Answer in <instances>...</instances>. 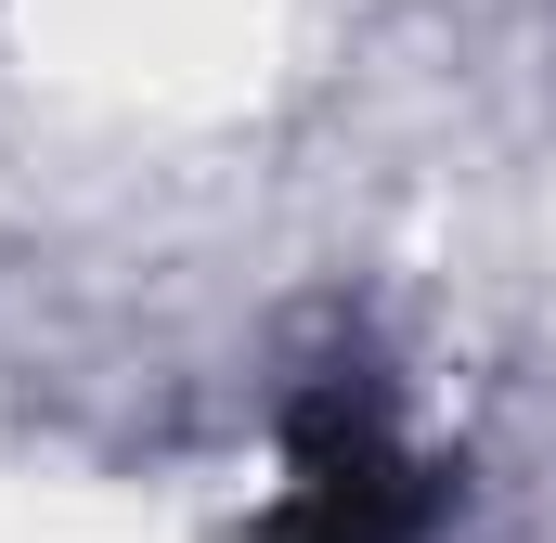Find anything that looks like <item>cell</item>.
Wrapping results in <instances>:
<instances>
[{
	"mask_svg": "<svg viewBox=\"0 0 556 543\" xmlns=\"http://www.w3.org/2000/svg\"><path fill=\"white\" fill-rule=\"evenodd\" d=\"M440 505H453V479L402 440V414L363 363H337L285 402V492L260 543H427Z\"/></svg>",
	"mask_w": 556,
	"mask_h": 543,
	"instance_id": "1",
	"label": "cell"
}]
</instances>
